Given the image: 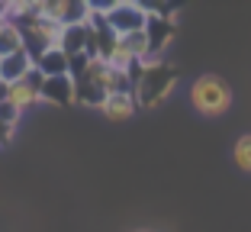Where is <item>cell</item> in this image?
Listing matches in <instances>:
<instances>
[{
  "instance_id": "obj_1",
  "label": "cell",
  "mask_w": 251,
  "mask_h": 232,
  "mask_svg": "<svg viewBox=\"0 0 251 232\" xmlns=\"http://www.w3.org/2000/svg\"><path fill=\"white\" fill-rule=\"evenodd\" d=\"M174 87H177V71L171 65H164V61H148V65H142V75L135 77L132 94L139 106L155 110L174 94Z\"/></svg>"
},
{
  "instance_id": "obj_2",
  "label": "cell",
  "mask_w": 251,
  "mask_h": 232,
  "mask_svg": "<svg viewBox=\"0 0 251 232\" xmlns=\"http://www.w3.org/2000/svg\"><path fill=\"white\" fill-rule=\"evenodd\" d=\"M190 106L200 116H226L232 106V87L219 75H203L190 87Z\"/></svg>"
},
{
  "instance_id": "obj_3",
  "label": "cell",
  "mask_w": 251,
  "mask_h": 232,
  "mask_svg": "<svg viewBox=\"0 0 251 232\" xmlns=\"http://www.w3.org/2000/svg\"><path fill=\"white\" fill-rule=\"evenodd\" d=\"M148 16L151 10L132 3V0H116V3H106V26H110L113 36H132L142 32L148 26Z\"/></svg>"
},
{
  "instance_id": "obj_4",
  "label": "cell",
  "mask_w": 251,
  "mask_h": 232,
  "mask_svg": "<svg viewBox=\"0 0 251 232\" xmlns=\"http://www.w3.org/2000/svg\"><path fill=\"white\" fill-rule=\"evenodd\" d=\"M145 36H148V45H151V55L158 58L171 45V39H174V16L151 13L148 16V26H145Z\"/></svg>"
},
{
  "instance_id": "obj_5",
  "label": "cell",
  "mask_w": 251,
  "mask_h": 232,
  "mask_svg": "<svg viewBox=\"0 0 251 232\" xmlns=\"http://www.w3.org/2000/svg\"><path fill=\"white\" fill-rule=\"evenodd\" d=\"M42 100H49V103H55V106H74V103H77V84H74V77L71 75L45 77Z\"/></svg>"
},
{
  "instance_id": "obj_6",
  "label": "cell",
  "mask_w": 251,
  "mask_h": 232,
  "mask_svg": "<svg viewBox=\"0 0 251 232\" xmlns=\"http://www.w3.org/2000/svg\"><path fill=\"white\" fill-rule=\"evenodd\" d=\"M139 103H135V94L132 90H116V94H106V100L100 103V113H103L106 120H129L135 116Z\"/></svg>"
},
{
  "instance_id": "obj_7",
  "label": "cell",
  "mask_w": 251,
  "mask_h": 232,
  "mask_svg": "<svg viewBox=\"0 0 251 232\" xmlns=\"http://www.w3.org/2000/svg\"><path fill=\"white\" fill-rule=\"evenodd\" d=\"M32 68H36V61H32V55L26 52V49H20V52L7 55V58H0V81H3V84L26 81V75H29Z\"/></svg>"
},
{
  "instance_id": "obj_8",
  "label": "cell",
  "mask_w": 251,
  "mask_h": 232,
  "mask_svg": "<svg viewBox=\"0 0 251 232\" xmlns=\"http://www.w3.org/2000/svg\"><path fill=\"white\" fill-rule=\"evenodd\" d=\"M36 68L45 77H65V75H71V58L61 49H49V52H42L36 58Z\"/></svg>"
},
{
  "instance_id": "obj_9",
  "label": "cell",
  "mask_w": 251,
  "mask_h": 232,
  "mask_svg": "<svg viewBox=\"0 0 251 232\" xmlns=\"http://www.w3.org/2000/svg\"><path fill=\"white\" fill-rule=\"evenodd\" d=\"M58 49L68 55V58H74V55H84V52H87V23H84V26H65V29H61Z\"/></svg>"
},
{
  "instance_id": "obj_10",
  "label": "cell",
  "mask_w": 251,
  "mask_h": 232,
  "mask_svg": "<svg viewBox=\"0 0 251 232\" xmlns=\"http://www.w3.org/2000/svg\"><path fill=\"white\" fill-rule=\"evenodd\" d=\"M3 100H10V103L23 113V110H29L32 103H39V100H42V94H39V90H32L26 81H16V84H7V97H3Z\"/></svg>"
},
{
  "instance_id": "obj_11",
  "label": "cell",
  "mask_w": 251,
  "mask_h": 232,
  "mask_svg": "<svg viewBox=\"0 0 251 232\" xmlns=\"http://www.w3.org/2000/svg\"><path fill=\"white\" fill-rule=\"evenodd\" d=\"M20 49H23V29L10 20H0V58H7Z\"/></svg>"
},
{
  "instance_id": "obj_12",
  "label": "cell",
  "mask_w": 251,
  "mask_h": 232,
  "mask_svg": "<svg viewBox=\"0 0 251 232\" xmlns=\"http://www.w3.org/2000/svg\"><path fill=\"white\" fill-rule=\"evenodd\" d=\"M74 84H77V103H81V106H94V110H100V103L106 100L103 90H97L94 84H87V81H74Z\"/></svg>"
},
{
  "instance_id": "obj_13",
  "label": "cell",
  "mask_w": 251,
  "mask_h": 232,
  "mask_svg": "<svg viewBox=\"0 0 251 232\" xmlns=\"http://www.w3.org/2000/svg\"><path fill=\"white\" fill-rule=\"evenodd\" d=\"M232 158H235V165L242 168L245 174H251V132L248 135H238L235 149H232Z\"/></svg>"
},
{
  "instance_id": "obj_14",
  "label": "cell",
  "mask_w": 251,
  "mask_h": 232,
  "mask_svg": "<svg viewBox=\"0 0 251 232\" xmlns=\"http://www.w3.org/2000/svg\"><path fill=\"white\" fill-rule=\"evenodd\" d=\"M20 116H23V113L16 110L10 100H0V123H7V126H16V123H20Z\"/></svg>"
},
{
  "instance_id": "obj_15",
  "label": "cell",
  "mask_w": 251,
  "mask_h": 232,
  "mask_svg": "<svg viewBox=\"0 0 251 232\" xmlns=\"http://www.w3.org/2000/svg\"><path fill=\"white\" fill-rule=\"evenodd\" d=\"M10 139H13V126L0 123V145H3V142H10Z\"/></svg>"
}]
</instances>
